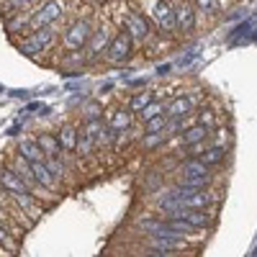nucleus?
<instances>
[{"mask_svg": "<svg viewBox=\"0 0 257 257\" xmlns=\"http://www.w3.org/2000/svg\"><path fill=\"white\" fill-rule=\"evenodd\" d=\"M90 36H93L90 21L77 18V21H72V24L64 29V34H62V47L67 49V52H80V49L88 47Z\"/></svg>", "mask_w": 257, "mask_h": 257, "instance_id": "1", "label": "nucleus"}, {"mask_svg": "<svg viewBox=\"0 0 257 257\" xmlns=\"http://www.w3.org/2000/svg\"><path fill=\"white\" fill-rule=\"evenodd\" d=\"M180 173H183L180 183H183V185H190V188H206V185L211 183V167L203 165L198 157L183 162Z\"/></svg>", "mask_w": 257, "mask_h": 257, "instance_id": "2", "label": "nucleus"}, {"mask_svg": "<svg viewBox=\"0 0 257 257\" xmlns=\"http://www.w3.org/2000/svg\"><path fill=\"white\" fill-rule=\"evenodd\" d=\"M62 11H64V3H62V0H49V3L39 6V11H34V13L29 16V26H31V31L54 26L57 21H59V16H62Z\"/></svg>", "mask_w": 257, "mask_h": 257, "instance_id": "3", "label": "nucleus"}, {"mask_svg": "<svg viewBox=\"0 0 257 257\" xmlns=\"http://www.w3.org/2000/svg\"><path fill=\"white\" fill-rule=\"evenodd\" d=\"M134 52V39L128 36V31H118L111 41H108V47H105V57H108V62L118 64V62H126L128 57H132Z\"/></svg>", "mask_w": 257, "mask_h": 257, "instance_id": "4", "label": "nucleus"}, {"mask_svg": "<svg viewBox=\"0 0 257 257\" xmlns=\"http://www.w3.org/2000/svg\"><path fill=\"white\" fill-rule=\"evenodd\" d=\"M52 44H54V29L47 26V29H36V31H31V36L24 39L21 49L34 57V54H39V52H47Z\"/></svg>", "mask_w": 257, "mask_h": 257, "instance_id": "5", "label": "nucleus"}, {"mask_svg": "<svg viewBox=\"0 0 257 257\" xmlns=\"http://www.w3.org/2000/svg\"><path fill=\"white\" fill-rule=\"evenodd\" d=\"M170 213L178 216V219H183V221H188L190 226H196L198 231L206 229V226H211V221H213V216H211L206 208H193V206H178V208H173Z\"/></svg>", "mask_w": 257, "mask_h": 257, "instance_id": "6", "label": "nucleus"}, {"mask_svg": "<svg viewBox=\"0 0 257 257\" xmlns=\"http://www.w3.org/2000/svg\"><path fill=\"white\" fill-rule=\"evenodd\" d=\"M149 13H152V21L155 26L162 29V31H173L175 29V8L167 3V0H155L149 6Z\"/></svg>", "mask_w": 257, "mask_h": 257, "instance_id": "7", "label": "nucleus"}, {"mask_svg": "<svg viewBox=\"0 0 257 257\" xmlns=\"http://www.w3.org/2000/svg\"><path fill=\"white\" fill-rule=\"evenodd\" d=\"M183 247V239L178 234H149V254H173Z\"/></svg>", "mask_w": 257, "mask_h": 257, "instance_id": "8", "label": "nucleus"}, {"mask_svg": "<svg viewBox=\"0 0 257 257\" xmlns=\"http://www.w3.org/2000/svg\"><path fill=\"white\" fill-rule=\"evenodd\" d=\"M0 185H3V190L11 193V196H18V193H31V188L21 180L18 173H16V170H11V167L0 170Z\"/></svg>", "mask_w": 257, "mask_h": 257, "instance_id": "9", "label": "nucleus"}, {"mask_svg": "<svg viewBox=\"0 0 257 257\" xmlns=\"http://www.w3.org/2000/svg\"><path fill=\"white\" fill-rule=\"evenodd\" d=\"M31 170H34V178H36V183H39L41 188H47V190H57L59 178L52 173L49 165H47L44 160H36V162H31Z\"/></svg>", "mask_w": 257, "mask_h": 257, "instance_id": "10", "label": "nucleus"}, {"mask_svg": "<svg viewBox=\"0 0 257 257\" xmlns=\"http://www.w3.org/2000/svg\"><path fill=\"white\" fill-rule=\"evenodd\" d=\"M175 29H180L185 34L196 29V11H193V6L185 3V0L175 8Z\"/></svg>", "mask_w": 257, "mask_h": 257, "instance_id": "11", "label": "nucleus"}, {"mask_svg": "<svg viewBox=\"0 0 257 257\" xmlns=\"http://www.w3.org/2000/svg\"><path fill=\"white\" fill-rule=\"evenodd\" d=\"M126 31H128V36L134 39V44H139V41H144L147 36H149V26H147V21L142 18V16H128V21H126Z\"/></svg>", "mask_w": 257, "mask_h": 257, "instance_id": "12", "label": "nucleus"}, {"mask_svg": "<svg viewBox=\"0 0 257 257\" xmlns=\"http://www.w3.org/2000/svg\"><path fill=\"white\" fill-rule=\"evenodd\" d=\"M193 105H196V100L183 95V98H175L173 103H170L165 108V113H167V118H183V116H188L193 111Z\"/></svg>", "mask_w": 257, "mask_h": 257, "instance_id": "13", "label": "nucleus"}, {"mask_svg": "<svg viewBox=\"0 0 257 257\" xmlns=\"http://www.w3.org/2000/svg\"><path fill=\"white\" fill-rule=\"evenodd\" d=\"M208 134H211V128H208L206 123H198V126H190V128H185L183 137H180V142H183L185 147H193V144H201Z\"/></svg>", "mask_w": 257, "mask_h": 257, "instance_id": "14", "label": "nucleus"}, {"mask_svg": "<svg viewBox=\"0 0 257 257\" xmlns=\"http://www.w3.org/2000/svg\"><path fill=\"white\" fill-rule=\"evenodd\" d=\"M57 139H59V147L64 149V152H77V128L75 126H70V123L62 126Z\"/></svg>", "mask_w": 257, "mask_h": 257, "instance_id": "15", "label": "nucleus"}, {"mask_svg": "<svg viewBox=\"0 0 257 257\" xmlns=\"http://www.w3.org/2000/svg\"><path fill=\"white\" fill-rule=\"evenodd\" d=\"M18 155L29 160V162H36V160H44V152H41V147L36 139H24L18 144Z\"/></svg>", "mask_w": 257, "mask_h": 257, "instance_id": "16", "label": "nucleus"}, {"mask_svg": "<svg viewBox=\"0 0 257 257\" xmlns=\"http://www.w3.org/2000/svg\"><path fill=\"white\" fill-rule=\"evenodd\" d=\"M36 142H39V147H41V152H44V157H59L62 147H59V139H57V137H52V134H39Z\"/></svg>", "mask_w": 257, "mask_h": 257, "instance_id": "17", "label": "nucleus"}, {"mask_svg": "<svg viewBox=\"0 0 257 257\" xmlns=\"http://www.w3.org/2000/svg\"><path fill=\"white\" fill-rule=\"evenodd\" d=\"M196 157H198V160H201L203 165L213 167V165H219V162H221V160L226 157V149H224V147H208L206 152H198Z\"/></svg>", "mask_w": 257, "mask_h": 257, "instance_id": "18", "label": "nucleus"}, {"mask_svg": "<svg viewBox=\"0 0 257 257\" xmlns=\"http://www.w3.org/2000/svg\"><path fill=\"white\" fill-rule=\"evenodd\" d=\"M257 24L254 18H247L244 24H239L237 29H234L231 34H229V44H237L239 39H244V41H249V34H252V26Z\"/></svg>", "mask_w": 257, "mask_h": 257, "instance_id": "19", "label": "nucleus"}, {"mask_svg": "<svg viewBox=\"0 0 257 257\" xmlns=\"http://www.w3.org/2000/svg\"><path fill=\"white\" fill-rule=\"evenodd\" d=\"M108 29H100L95 36H93V41H90V54L95 57V54H100V52H105V47H108Z\"/></svg>", "mask_w": 257, "mask_h": 257, "instance_id": "20", "label": "nucleus"}, {"mask_svg": "<svg viewBox=\"0 0 257 257\" xmlns=\"http://www.w3.org/2000/svg\"><path fill=\"white\" fill-rule=\"evenodd\" d=\"M160 113H165V105L162 103H157L155 98L149 100L144 108L139 111V116H142V121H149V118H155V116H160Z\"/></svg>", "mask_w": 257, "mask_h": 257, "instance_id": "21", "label": "nucleus"}, {"mask_svg": "<svg viewBox=\"0 0 257 257\" xmlns=\"http://www.w3.org/2000/svg\"><path fill=\"white\" fill-rule=\"evenodd\" d=\"M113 128H116V132H123V128H128V126H132V111H116L113 113V123H111Z\"/></svg>", "mask_w": 257, "mask_h": 257, "instance_id": "22", "label": "nucleus"}, {"mask_svg": "<svg viewBox=\"0 0 257 257\" xmlns=\"http://www.w3.org/2000/svg\"><path fill=\"white\" fill-rule=\"evenodd\" d=\"M167 113H160V116H155V118H149V121H144L147 123V128L144 132H165L167 128Z\"/></svg>", "mask_w": 257, "mask_h": 257, "instance_id": "23", "label": "nucleus"}, {"mask_svg": "<svg viewBox=\"0 0 257 257\" xmlns=\"http://www.w3.org/2000/svg\"><path fill=\"white\" fill-rule=\"evenodd\" d=\"M162 142H165V132H147L142 147L144 149H155V147H162Z\"/></svg>", "mask_w": 257, "mask_h": 257, "instance_id": "24", "label": "nucleus"}, {"mask_svg": "<svg viewBox=\"0 0 257 257\" xmlns=\"http://www.w3.org/2000/svg\"><path fill=\"white\" fill-rule=\"evenodd\" d=\"M149 100H152V93H142V95H134V98H132V103H128V111H132V113H139V111L144 108V105H147Z\"/></svg>", "mask_w": 257, "mask_h": 257, "instance_id": "25", "label": "nucleus"}, {"mask_svg": "<svg viewBox=\"0 0 257 257\" xmlns=\"http://www.w3.org/2000/svg\"><path fill=\"white\" fill-rule=\"evenodd\" d=\"M34 3H36V0H8L6 8H8V11H26V8H31Z\"/></svg>", "mask_w": 257, "mask_h": 257, "instance_id": "26", "label": "nucleus"}, {"mask_svg": "<svg viewBox=\"0 0 257 257\" xmlns=\"http://www.w3.org/2000/svg\"><path fill=\"white\" fill-rule=\"evenodd\" d=\"M198 6H201V11H206V13H213L219 8V0H198Z\"/></svg>", "mask_w": 257, "mask_h": 257, "instance_id": "27", "label": "nucleus"}, {"mask_svg": "<svg viewBox=\"0 0 257 257\" xmlns=\"http://www.w3.org/2000/svg\"><path fill=\"white\" fill-rule=\"evenodd\" d=\"M193 59H196V52H188L183 59H178V67H185V64H190Z\"/></svg>", "mask_w": 257, "mask_h": 257, "instance_id": "28", "label": "nucleus"}, {"mask_svg": "<svg viewBox=\"0 0 257 257\" xmlns=\"http://www.w3.org/2000/svg\"><path fill=\"white\" fill-rule=\"evenodd\" d=\"M11 242V237H8V231L3 229V226H0V244H8Z\"/></svg>", "mask_w": 257, "mask_h": 257, "instance_id": "29", "label": "nucleus"}, {"mask_svg": "<svg viewBox=\"0 0 257 257\" xmlns=\"http://www.w3.org/2000/svg\"><path fill=\"white\" fill-rule=\"evenodd\" d=\"M170 67H173V64H160V67H157V75H167Z\"/></svg>", "mask_w": 257, "mask_h": 257, "instance_id": "30", "label": "nucleus"}, {"mask_svg": "<svg viewBox=\"0 0 257 257\" xmlns=\"http://www.w3.org/2000/svg\"><path fill=\"white\" fill-rule=\"evenodd\" d=\"M249 254H254V257H257V247H254V249H252V252H249Z\"/></svg>", "mask_w": 257, "mask_h": 257, "instance_id": "31", "label": "nucleus"}]
</instances>
